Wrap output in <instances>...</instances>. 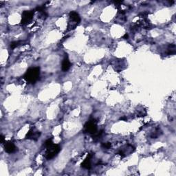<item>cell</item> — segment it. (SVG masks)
Wrapping results in <instances>:
<instances>
[{"instance_id": "1", "label": "cell", "mask_w": 176, "mask_h": 176, "mask_svg": "<svg viewBox=\"0 0 176 176\" xmlns=\"http://www.w3.org/2000/svg\"><path fill=\"white\" fill-rule=\"evenodd\" d=\"M40 76L39 67H30L26 71L24 76L25 81L29 83H35L39 80Z\"/></svg>"}, {"instance_id": "2", "label": "cell", "mask_w": 176, "mask_h": 176, "mask_svg": "<svg viewBox=\"0 0 176 176\" xmlns=\"http://www.w3.org/2000/svg\"><path fill=\"white\" fill-rule=\"evenodd\" d=\"M70 20L67 24V31L72 30L80 22V17L79 14L75 11H72L70 13Z\"/></svg>"}, {"instance_id": "3", "label": "cell", "mask_w": 176, "mask_h": 176, "mask_svg": "<svg viewBox=\"0 0 176 176\" xmlns=\"http://www.w3.org/2000/svg\"><path fill=\"white\" fill-rule=\"evenodd\" d=\"M46 148L47 149L45 154V158L47 160H52L55 158L61 151V147L58 145H54V144H52V145Z\"/></svg>"}, {"instance_id": "4", "label": "cell", "mask_w": 176, "mask_h": 176, "mask_svg": "<svg viewBox=\"0 0 176 176\" xmlns=\"http://www.w3.org/2000/svg\"><path fill=\"white\" fill-rule=\"evenodd\" d=\"M85 132L88 133L89 134L94 135L98 131L97 129V125L95 120H91L88 121L84 126Z\"/></svg>"}, {"instance_id": "5", "label": "cell", "mask_w": 176, "mask_h": 176, "mask_svg": "<svg viewBox=\"0 0 176 176\" xmlns=\"http://www.w3.org/2000/svg\"><path fill=\"white\" fill-rule=\"evenodd\" d=\"M35 12L34 10H25L23 12L22 15V21H21V24L25 25L29 23L33 19Z\"/></svg>"}, {"instance_id": "6", "label": "cell", "mask_w": 176, "mask_h": 176, "mask_svg": "<svg viewBox=\"0 0 176 176\" xmlns=\"http://www.w3.org/2000/svg\"><path fill=\"white\" fill-rule=\"evenodd\" d=\"M40 135H41V132L37 130L35 128H33L30 129L26 135H25V138L27 139L33 140V141H36L39 139Z\"/></svg>"}, {"instance_id": "7", "label": "cell", "mask_w": 176, "mask_h": 176, "mask_svg": "<svg viewBox=\"0 0 176 176\" xmlns=\"http://www.w3.org/2000/svg\"><path fill=\"white\" fill-rule=\"evenodd\" d=\"M16 149L17 148L15 145L12 142H6L4 145V150L8 154H12L16 151Z\"/></svg>"}, {"instance_id": "8", "label": "cell", "mask_w": 176, "mask_h": 176, "mask_svg": "<svg viewBox=\"0 0 176 176\" xmlns=\"http://www.w3.org/2000/svg\"><path fill=\"white\" fill-rule=\"evenodd\" d=\"M92 156H93V154H89L88 157H87V158L84 160L83 162H82L81 167L85 169H90L91 168V167H92V165H91V159H92Z\"/></svg>"}, {"instance_id": "9", "label": "cell", "mask_w": 176, "mask_h": 176, "mask_svg": "<svg viewBox=\"0 0 176 176\" xmlns=\"http://www.w3.org/2000/svg\"><path fill=\"white\" fill-rule=\"evenodd\" d=\"M71 66V63L68 57L65 56L64 59H63V62H62V70L63 72H67V70H69Z\"/></svg>"}, {"instance_id": "10", "label": "cell", "mask_w": 176, "mask_h": 176, "mask_svg": "<svg viewBox=\"0 0 176 176\" xmlns=\"http://www.w3.org/2000/svg\"><path fill=\"white\" fill-rule=\"evenodd\" d=\"M101 147H103V149H110V148H111L112 145H111V143H105L102 144Z\"/></svg>"}, {"instance_id": "11", "label": "cell", "mask_w": 176, "mask_h": 176, "mask_svg": "<svg viewBox=\"0 0 176 176\" xmlns=\"http://www.w3.org/2000/svg\"><path fill=\"white\" fill-rule=\"evenodd\" d=\"M20 41H13L11 43H10V48H12V49H14V48L17 47L20 45Z\"/></svg>"}, {"instance_id": "12", "label": "cell", "mask_w": 176, "mask_h": 176, "mask_svg": "<svg viewBox=\"0 0 176 176\" xmlns=\"http://www.w3.org/2000/svg\"><path fill=\"white\" fill-rule=\"evenodd\" d=\"M52 144H53L52 140V139H48V140H47V141H46V143H45V146H46V147H49V146L52 145Z\"/></svg>"}, {"instance_id": "13", "label": "cell", "mask_w": 176, "mask_h": 176, "mask_svg": "<svg viewBox=\"0 0 176 176\" xmlns=\"http://www.w3.org/2000/svg\"><path fill=\"white\" fill-rule=\"evenodd\" d=\"M4 141H5V137H4L3 135H0V143L3 144L4 143Z\"/></svg>"}, {"instance_id": "14", "label": "cell", "mask_w": 176, "mask_h": 176, "mask_svg": "<svg viewBox=\"0 0 176 176\" xmlns=\"http://www.w3.org/2000/svg\"><path fill=\"white\" fill-rule=\"evenodd\" d=\"M128 37H129V36H128V35H127V33L123 36V38H124L125 39H128Z\"/></svg>"}, {"instance_id": "15", "label": "cell", "mask_w": 176, "mask_h": 176, "mask_svg": "<svg viewBox=\"0 0 176 176\" xmlns=\"http://www.w3.org/2000/svg\"><path fill=\"white\" fill-rule=\"evenodd\" d=\"M120 120H127V118H120Z\"/></svg>"}]
</instances>
